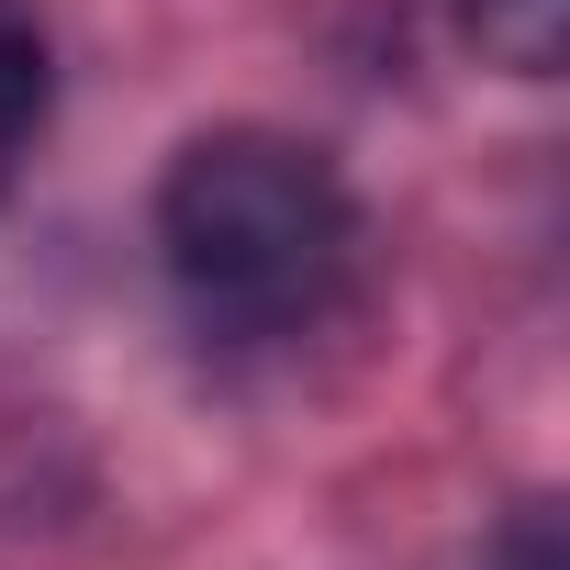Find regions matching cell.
I'll list each match as a JSON object with an SVG mask.
<instances>
[{
    "instance_id": "4",
    "label": "cell",
    "mask_w": 570,
    "mask_h": 570,
    "mask_svg": "<svg viewBox=\"0 0 570 570\" xmlns=\"http://www.w3.org/2000/svg\"><path fill=\"white\" fill-rule=\"evenodd\" d=\"M481 570H559V525H548V514H514V537H503Z\"/></svg>"
},
{
    "instance_id": "2",
    "label": "cell",
    "mask_w": 570,
    "mask_h": 570,
    "mask_svg": "<svg viewBox=\"0 0 570 570\" xmlns=\"http://www.w3.org/2000/svg\"><path fill=\"white\" fill-rule=\"evenodd\" d=\"M481 68L503 79H559L570 68V0H459Z\"/></svg>"
},
{
    "instance_id": "1",
    "label": "cell",
    "mask_w": 570,
    "mask_h": 570,
    "mask_svg": "<svg viewBox=\"0 0 570 570\" xmlns=\"http://www.w3.org/2000/svg\"><path fill=\"white\" fill-rule=\"evenodd\" d=\"M347 246H358L347 179L303 135L224 124L190 135L157 179V257L213 336H292L336 292Z\"/></svg>"
},
{
    "instance_id": "3",
    "label": "cell",
    "mask_w": 570,
    "mask_h": 570,
    "mask_svg": "<svg viewBox=\"0 0 570 570\" xmlns=\"http://www.w3.org/2000/svg\"><path fill=\"white\" fill-rule=\"evenodd\" d=\"M35 124H46V35L0 0V157H12Z\"/></svg>"
}]
</instances>
